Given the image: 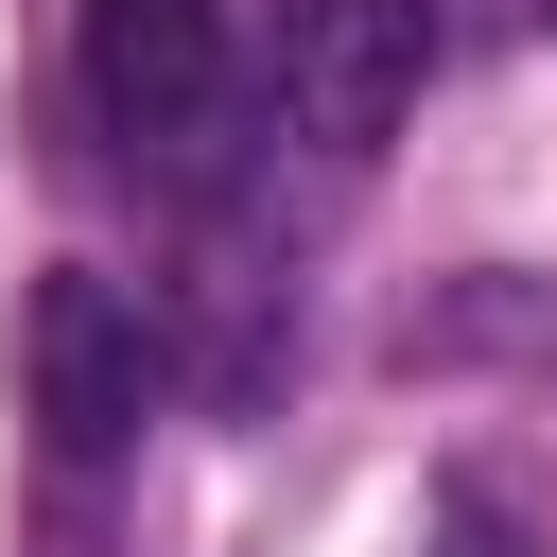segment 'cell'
Masks as SVG:
<instances>
[{"mask_svg": "<svg viewBox=\"0 0 557 557\" xmlns=\"http://www.w3.org/2000/svg\"><path fill=\"white\" fill-rule=\"evenodd\" d=\"M435 87V0H278V122L313 157H383Z\"/></svg>", "mask_w": 557, "mask_h": 557, "instance_id": "7a4b0ae2", "label": "cell"}, {"mask_svg": "<svg viewBox=\"0 0 557 557\" xmlns=\"http://www.w3.org/2000/svg\"><path fill=\"white\" fill-rule=\"evenodd\" d=\"M87 104H104L122 157L209 174L226 122H244V17L226 0H87Z\"/></svg>", "mask_w": 557, "mask_h": 557, "instance_id": "6da1fadb", "label": "cell"}, {"mask_svg": "<svg viewBox=\"0 0 557 557\" xmlns=\"http://www.w3.org/2000/svg\"><path fill=\"white\" fill-rule=\"evenodd\" d=\"M453 557H505V522H453Z\"/></svg>", "mask_w": 557, "mask_h": 557, "instance_id": "277c9868", "label": "cell"}, {"mask_svg": "<svg viewBox=\"0 0 557 557\" xmlns=\"http://www.w3.org/2000/svg\"><path fill=\"white\" fill-rule=\"evenodd\" d=\"M17 383H35L52 453H122V435H139V400H157V331H139V296H122V278H87V261H52V278H35V313H17Z\"/></svg>", "mask_w": 557, "mask_h": 557, "instance_id": "3957f363", "label": "cell"}]
</instances>
